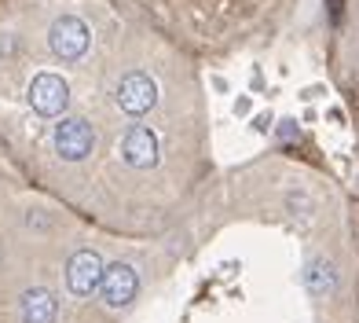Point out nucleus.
<instances>
[{
    "label": "nucleus",
    "mask_w": 359,
    "mask_h": 323,
    "mask_svg": "<svg viewBox=\"0 0 359 323\" xmlns=\"http://www.w3.org/2000/svg\"><path fill=\"white\" fill-rule=\"evenodd\" d=\"M59 316V298L48 286H29L19 298V319L22 323H55Z\"/></svg>",
    "instance_id": "obj_8"
},
{
    "label": "nucleus",
    "mask_w": 359,
    "mask_h": 323,
    "mask_svg": "<svg viewBox=\"0 0 359 323\" xmlns=\"http://www.w3.org/2000/svg\"><path fill=\"white\" fill-rule=\"evenodd\" d=\"M337 283H341V276H337V265L330 261V257L316 253V257L304 261V290L312 298H330L337 290Z\"/></svg>",
    "instance_id": "obj_9"
},
{
    "label": "nucleus",
    "mask_w": 359,
    "mask_h": 323,
    "mask_svg": "<svg viewBox=\"0 0 359 323\" xmlns=\"http://www.w3.org/2000/svg\"><path fill=\"white\" fill-rule=\"evenodd\" d=\"M118 151H121V162L128 169H154L161 162V143H158V133L151 125H128Z\"/></svg>",
    "instance_id": "obj_5"
},
{
    "label": "nucleus",
    "mask_w": 359,
    "mask_h": 323,
    "mask_svg": "<svg viewBox=\"0 0 359 323\" xmlns=\"http://www.w3.org/2000/svg\"><path fill=\"white\" fill-rule=\"evenodd\" d=\"M103 257L95 250H77L67 261V290L74 298H92L103 283Z\"/></svg>",
    "instance_id": "obj_7"
},
{
    "label": "nucleus",
    "mask_w": 359,
    "mask_h": 323,
    "mask_svg": "<svg viewBox=\"0 0 359 323\" xmlns=\"http://www.w3.org/2000/svg\"><path fill=\"white\" fill-rule=\"evenodd\" d=\"M26 95H29V107H34V114H41V118H59L62 110L70 107V85H67V81H62L59 74H52V70L34 74Z\"/></svg>",
    "instance_id": "obj_3"
},
{
    "label": "nucleus",
    "mask_w": 359,
    "mask_h": 323,
    "mask_svg": "<svg viewBox=\"0 0 359 323\" xmlns=\"http://www.w3.org/2000/svg\"><path fill=\"white\" fill-rule=\"evenodd\" d=\"M52 147L62 162H85L95 151V128L85 118H62L52 133Z\"/></svg>",
    "instance_id": "obj_4"
},
{
    "label": "nucleus",
    "mask_w": 359,
    "mask_h": 323,
    "mask_svg": "<svg viewBox=\"0 0 359 323\" xmlns=\"http://www.w3.org/2000/svg\"><path fill=\"white\" fill-rule=\"evenodd\" d=\"M114 103L121 114L128 118H143L158 107V81L147 70H128L121 74V81L114 85Z\"/></svg>",
    "instance_id": "obj_2"
},
{
    "label": "nucleus",
    "mask_w": 359,
    "mask_h": 323,
    "mask_svg": "<svg viewBox=\"0 0 359 323\" xmlns=\"http://www.w3.org/2000/svg\"><path fill=\"white\" fill-rule=\"evenodd\" d=\"M100 294L107 309H128L140 294V272L128 265V261H114L103 268V283H100Z\"/></svg>",
    "instance_id": "obj_6"
},
{
    "label": "nucleus",
    "mask_w": 359,
    "mask_h": 323,
    "mask_svg": "<svg viewBox=\"0 0 359 323\" xmlns=\"http://www.w3.org/2000/svg\"><path fill=\"white\" fill-rule=\"evenodd\" d=\"M48 48L52 55L62 62H77L88 55L92 48V29L81 15H59V19L48 26Z\"/></svg>",
    "instance_id": "obj_1"
}]
</instances>
